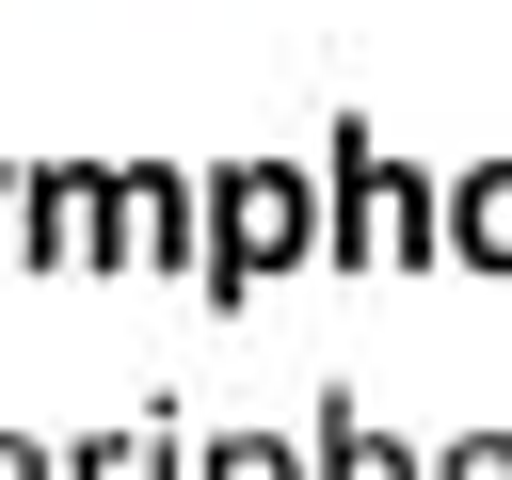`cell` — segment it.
Returning <instances> with one entry per match:
<instances>
[{"mask_svg": "<svg viewBox=\"0 0 512 480\" xmlns=\"http://www.w3.org/2000/svg\"><path fill=\"white\" fill-rule=\"evenodd\" d=\"M320 256H352V272H368V256H448V192L400 176L368 128H336V144H320Z\"/></svg>", "mask_w": 512, "mask_h": 480, "instance_id": "2", "label": "cell"}, {"mask_svg": "<svg viewBox=\"0 0 512 480\" xmlns=\"http://www.w3.org/2000/svg\"><path fill=\"white\" fill-rule=\"evenodd\" d=\"M16 240H32V256H96V176H80V160L16 176Z\"/></svg>", "mask_w": 512, "mask_h": 480, "instance_id": "5", "label": "cell"}, {"mask_svg": "<svg viewBox=\"0 0 512 480\" xmlns=\"http://www.w3.org/2000/svg\"><path fill=\"white\" fill-rule=\"evenodd\" d=\"M304 480H432V464H416L368 400H320V416H304Z\"/></svg>", "mask_w": 512, "mask_h": 480, "instance_id": "4", "label": "cell"}, {"mask_svg": "<svg viewBox=\"0 0 512 480\" xmlns=\"http://www.w3.org/2000/svg\"><path fill=\"white\" fill-rule=\"evenodd\" d=\"M432 480H512V432H464V448H432Z\"/></svg>", "mask_w": 512, "mask_h": 480, "instance_id": "8", "label": "cell"}, {"mask_svg": "<svg viewBox=\"0 0 512 480\" xmlns=\"http://www.w3.org/2000/svg\"><path fill=\"white\" fill-rule=\"evenodd\" d=\"M448 256H480V272H512V160H480V176H448Z\"/></svg>", "mask_w": 512, "mask_h": 480, "instance_id": "6", "label": "cell"}, {"mask_svg": "<svg viewBox=\"0 0 512 480\" xmlns=\"http://www.w3.org/2000/svg\"><path fill=\"white\" fill-rule=\"evenodd\" d=\"M96 256H176L192 272V176H96Z\"/></svg>", "mask_w": 512, "mask_h": 480, "instance_id": "3", "label": "cell"}, {"mask_svg": "<svg viewBox=\"0 0 512 480\" xmlns=\"http://www.w3.org/2000/svg\"><path fill=\"white\" fill-rule=\"evenodd\" d=\"M0 480H64V448H32V432H0Z\"/></svg>", "mask_w": 512, "mask_h": 480, "instance_id": "9", "label": "cell"}, {"mask_svg": "<svg viewBox=\"0 0 512 480\" xmlns=\"http://www.w3.org/2000/svg\"><path fill=\"white\" fill-rule=\"evenodd\" d=\"M288 256H320V160H224V176H192V288L208 304L272 288Z\"/></svg>", "mask_w": 512, "mask_h": 480, "instance_id": "1", "label": "cell"}, {"mask_svg": "<svg viewBox=\"0 0 512 480\" xmlns=\"http://www.w3.org/2000/svg\"><path fill=\"white\" fill-rule=\"evenodd\" d=\"M192 480H304V448L288 432H224V448H192Z\"/></svg>", "mask_w": 512, "mask_h": 480, "instance_id": "7", "label": "cell"}]
</instances>
